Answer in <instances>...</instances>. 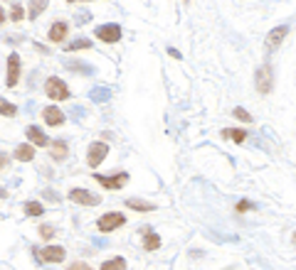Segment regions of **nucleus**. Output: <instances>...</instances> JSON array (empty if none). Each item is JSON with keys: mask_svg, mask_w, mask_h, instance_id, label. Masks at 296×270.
I'll return each instance as SVG.
<instances>
[{"mask_svg": "<svg viewBox=\"0 0 296 270\" xmlns=\"http://www.w3.org/2000/svg\"><path fill=\"white\" fill-rule=\"evenodd\" d=\"M45 91H47V96L52 101H67L69 98V89H67V84L59 76H50L47 84H45Z\"/></svg>", "mask_w": 296, "mask_h": 270, "instance_id": "nucleus-1", "label": "nucleus"}, {"mask_svg": "<svg viewBox=\"0 0 296 270\" xmlns=\"http://www.w3.org/2000/svg\"><path fill=\"white\" fill-rule=\"evenodd\" d=\"M106 155H109V145H106V143H91V145H89V152H87V162H89V167L101 165Z\"/></svg>", "mask_w": 296, "mask_h": 270, "instance_id": "nucleus-2", "label": "nucleus"}, {"mask_svg": "<svg viewBox=\"0 0 296 270\" xmlns=\"http://www.w3.org/2000/svg\"><path fill=\"white\" fill-rule=\"evenodd\" d=\"M123 223H126V216H123V214H118V211L104 214V216L96 221L99 231H114V228H118V226H123Z\"/></svg>", "mask_w": 296, "mask_h": 270, "instance_id": "nucleus-3", "label": "nucleus"}, {"mask_svg": "<svg viewBox=\"0 0 296 270\" xmlns=\"http://www.w3.org/2000/svg\"><path fill=\"white\" fill-rule=\"evenodd\" d=\"M64 248L62 245H47V248H42V250H37V258H40V263H62L64 260Z\"/></svg>", "mask_w": 296, "mask_h": 270, "instance_id": "nucleus-4", "label": "nucleus"}, {"mask_svg": "<svg viewBox=\"0 0 296 270\" xmlns=\"http://www.w3.org/2000/svg\"><path fill=\"white\" fill-rule=\"evenodd\" d=\"M94 182H99L104 189H121L126 182H128V174L121 172V174H114V177H104V174H94Z\"/></svg>", "mask_w": 296, "mask_h": 270, "instance_id": "nucleus-5", "label": "nucleus"}, {"mask_svg": "<svg viewBox=\"0 0 296 270\" xmlns=\"http://www.w3.org/2000/svg\"><path fill=\"white\" fill-rule=\"evenodd\" d=\"M69 201H77V204H84V206H96L99 204V196L87 192V189H72L69 192Z\"/></svg>", "mask_w": 296, "mask_h": 270, "instance_id": "nucleus-6", "label": "nucleus"}, {"mask_svg": "<svg viewBox=\"0 0 296 270\" xmlns=\"http://www.w3.org/2000/svg\"><path fill=\"white\" fill-rule=\"evenodd\" d=\"M96 37L101 42H118L121 40V27L118 25H101V27H96Z\"/></svg>", "mask_w": 296, "mask_h": 270, "instance_id": "nucleus-7", "label": "nucleus"}, {"mask_svg": "<svg viewBox=\"0 0 296 270\" xmlns=\"http://www.w3.org/2000/svg\"><path fill=\"white\" fill-rule=\"evenodd\" d=\"M254 84H257V91H259V94H269V91H271V69H269V67H262V69L257 72Z\"/></svg>", "mask_w": 296, "mask_h": 270, "instance_id": "nucleus-8", "label": "nucleus"}, {"mask_svg": "<svg viewBox=\"0 0 296 270\" xmlns=\"http://www.w3.org/2000/svg\"><path fill=\"white\" fill-rule=\"evenodd\" d=\"M20 79V57L18 54H10L8 59V76H5V84L8 86H15Z\"/></svg>", "mask_w": 296, "mask_h": 270, "instance_id": "nucleus-9", "label": "nucleus"}, {"mask_svg": "<svg viewBox=\"0 0 296 270\" xmlns=\"http://www.w3.org/2000/svg\"><path fill=\"white\" fill-rule=\"evenodd\" d=\"M286 35H289V25H279V27H274V30L269 32V37H266L269 49H279V45L284 42Z\"/></svg>", "mask_w": 296, "mask_h": 270, "instance_id": "nucleus-10", "label": "nucleus"}, {"mask_svg": "<svg viewBox=\"0 0 296 270\" xmlns=\"http://www.w3.org/2000/svg\"><path fill=\"white\" fill-rule=\"evenodd\" d=\"M25 135H28V140L30 143H35L37 147H47L50 145V140H47V135L37 128V125H28V130H25Z\"/></svg>", "mask_w": 296, "mask_h": 270, "instance_id": "nucleus-11", "label": "nucleus"}, {"mask_svg": "<svg viewBox=\"0 0 296 270\" xmlns=\"http://www.w3.org/2000/svg\"><path fill=\"white\" fill-rule=\"evenodd\" d=\"M42 118H45V123H50V125H62V123H64V113H62L57 106H47V108L42 111Z\"/></svg>", "mask_w": 296, "mask_h": 270, "instance_id": "nucleus-12", "label": "nucleus"}, {"mask_svg": "<svg viewBox=\"0 0 296 270\" xmlns=\"http://www.w3.org/2000/svg\"><path fill=\"white\" fill-rule=\"evenodd\" d=\"M109 98H111V91L106 86H96V89L89 91V101L91 103H106Z\"/></svg>", "mask_w": 296, "mask_h": 270, "instance_id": "nucleus-13", "label": "nucleus"}, {"mask_svg": "<svg viewBox=\"0 0 296 270\" xmlns=\"http://www.w3.org/2000/svg\"><path fill=\"white\" fill-rule=\"evenodd\" d=\"M50 155H52V160L62 162V160L67 157V143H64V140H55V143H50Z\"/></svg>", "mask_w": 296, "mask_h": 270, "instance_id": "nucleus-14", "label": "nucleus"}, {"mask_svg": "<svg viewBox=\"0 0 296 270\" xmlns=\"http://www.w3.org/2000/svg\"><path fill=\"white\" fill-rule=\"evenodd\" d=\"M67 30H69L67 23H55V25L50 27V40H52V42H62V40L67 37Z\"/></svg>", "mask_w": 296, "mask_h": 270, "instance_id": "nucleus-15", "label": "nucleus"}, {"mask_svg": "<svg viewBox=\"0 0 296 270\" xmlns=\"http://www.w3.org/2000/svg\"><path fill=\"white\" fill-rule=\"evenodd\" d=\"M32 157H35V147H30V145H18V147H15V160L30 162Z\"/></svg>", "mask_w": 296, "mask_h": 270, "instance_id": "nucleus-16", "label": "nucleus"}, {"mask_svg": "<svg viewBox=\"0 0 296 270\" xmlns=\"http://www.w3.org/2000/svg\"><path fill=\"white\" fill-rule=\"evenodd\" d=\"M222 138H230V140H235V143H244V140H247V133L239 130V128H225V130H222Z\"/></svg>", "mask_w": 296, "mask_h": 270, "instance_id": "nucleus-17", "label": "nucleus"}, {"mask_svg": "<svg viewBox=\"0 0 296 270\" xmlns=\"http://www.w3.org/2000/svg\"><path fill=\"white\" fill-rule=\"evenodd\" d=\"M143 248H146V250L161 248V236H158V233H146V236H143Z\"/></svg>", "mask_w": 296, "mask_h": 270, "instance_id": "nucleus-18", "label": "nucleus"}, {"mask_svg": "<svg viewBox=\"0 0 296 270\" xmlns=\"http://www.w3.org/2000/svg\"><path fill=\"white\" fill-rule=\"evenodd\" d=\"M45 8H47V0H32L30 3V20H35V18H40L42 13H45Z\"/></svg>", "mask_w": 296, "mask_h": 270, "instance_id": "nucleus-19", "label": "nucleus"}, {"mask_svg": "<svg viewBox=\"0 0 296 270\" xmlns=\"http://www.w3.org/2000/svg\"><path fill=\"white\" fill-rule=\"evenodd\" d=\"M101 270H126V260L123 258H111L101 265Z\"/></svg>", "mask_w": 296, "mask_h": 270, "instance_id": "nucleus-20", "label": "nucleus"}, {"mask_svg": "<svg viewBox=\"0 0 296 270\" xmlns=\"http://www.w3.org/2000/svg\"><path fill=\"white\" fill-rule=\"evenodd\" d=\"M123 204L128 209H136V211H151L153 209V204H146V201H138V199H126Z\"/></svg>", "mask_w": 296, "mask_h": 270, "instance_id": "nucleus-21", "label": "nucleus"}, {"mask_svg": "<svg viewBox=\"0 0 296 270\" xmlns=\"http://www.w3.org/2000/svg\"><path fill=\"white\" fill-rule=\"evenodd\" d=\"M25 214H28V216H42V214H45V206L37 204V201H28V204H25Z\"/></svg>", "mask_w": 296, "mask_h": 270, "instance_id": "nucleus-22", "label": "nucleus"}, {"mask_svg": "<svg viewBox=\"0 0 296 270\" xmlns=\"http://www.w3.org/2000/svg\"><path fill=\"white\" fill-rule=\"evenodd\" d=\"M0 113H3V116H8V118H13L15 113H18V108L8 101V98H0Z\"/></svg>", "mask_w": 296, "mask_h": 270, "instance_id": "nucleus-23", "label": "nucleus"}, {"mask_svg": "<svg viewBox=\"0 0 296 270\" xmlns=\"http://www.w3.org/2000/svg\"><path fill=\"white\" fill-rule=\"evenodd\" d=\"M91 42L89 40H74L72 45H67V52H74V49H89Z\"/></svg>", "mask_w": 296, "mask_h": 270, "instance_id": "nucleus-24", "label": "nucleus"}, {"mask_svg": "<svg viewBox=\"0 0 296 270\" xmlns=\"http://www.w3.org/2000/svg\"><path fill=\"white\" fill-rule=\"evenodd\" d=\"M10 18H13V23H20V20L25 18V10H23V5H13V13H10Z\"/></svg>", "mask_w": 296, "mask_h": 270, "instance_id": "nucleus-25", "label": "nucleus"}, {"mask_svg": "<svg viewBox=\"0 0 296 270\" xmlns=\"http://www.w3.org/2000/svg\"><path fill=\"white\" fill-rule=\"evenodd\" d=\"M235 118H239V121H244V123H252V116H249L244 108H235Z\"/></svg>", "mask_w": 296, "mask_h": 270, "instance_id": "nucleus-26", "label": "nucleus"}, {"mask_svg": "<svg viewBox=\"0 0 296 270\" xmlns=\"http://www.w3.org/2000/svg\"><path fill=\"white\" fill-rule=\"evenodd\" d=\"M40 236H42V238H52V236H55V228H50V226H42V228H40Z\"/></svg>", "mask_w": 296, "mask_h": 270, "instance_id": "nucleus-27", "label": "nucleus"}, {"mask_svg": "<svg viewBox=\"0 0 296 270\" xmlns=\"http://www.w3.org/2000/svg\"><path fill=\"white\" fill-rule=\"evenodd\" d=\"M69 270H91V268H89L87 263H82V260H77V263H72V265H69Z\"/></svg>", "mask_w": 296, "mask_h": 270, "instance_id": "nucleus-28", "label": "nucleus"}, {"mask_svg": "<svg viewBox=\"0 0 296 270\" xmlns=\"http://www.w3.org/2000/svg\"><path fill=\"white\" fill-rule=\"evenodd\" d=\"M247 209H254V204L252 201H239L237 204V211H247Z\"/></svg>", "mask_w": 296, "mask_h": 270, "instance_id": "nucleus-29", "label": "nucleus"}, {"mask_svg": "<svg viewBox=\"0 0 296 270\" xmlns=\"http://www.w3.org/2000/svg\"><path fill=\"white\" fill-rule=\"evenodd\" d=\"M8 162H10V157H8L5 152H0V170H3V167H5Z\"/></svg>", "mask_w": 296, "mask_h": 270, "instance_id": "nucleus-30", "label": "nucleus"}, {"mask_svg": "<svg viewBox=\"0 0 296 270\" xmlns=\"http://www.w3.org/2000/svg\"><path fill=\"white\" fill-rule=\"evenodd\" d=\"M3 23H5V10L0 8V25H3Z\"/></svg>", "mask_w": 296, "mask_h": 270, "instance_id": "nucleus-31", "label": "nucleus"}, {"mask_svg": "<svg viewBox=\"0 0 296 270\" xmlns=\"http://www.w3.org/2000/svg\"><path fill=\"white\" fill-rule=\"evenodd\" d=\"M67 3H74V0H67Z\"/></svg>", "mask_w": 296, "mask_h": 270, "instance_id": "nucleus-32", "label": "nucleus"}, {"mask_svg": "<svg viewBox=\"0 0 296 270\" xmlns=\"http://www.w3.org/2000/svg\"><path fill=\"white\" fill-rule=\"evenodd\" d=\"M185 3H188V0H185Z\"/></svg>", "mask_w": 296, "mask_h": 270, "instance_id": "nucleus-33", "label": "nucleus"}, {"mask_svg": "<svg viewBox=\"0 0 296 270\" xmlns=\"http://www.w3.org/2000/svg\"><path fill=\"white\" fill-rule=\"evenodd\" d=\"M87 3H89V0H87Z\"/></svg>", "mask_w": 296, "mask_h": 270, "instance_id": "nucleus-34", "label": "nucleus"}]
</instances>
